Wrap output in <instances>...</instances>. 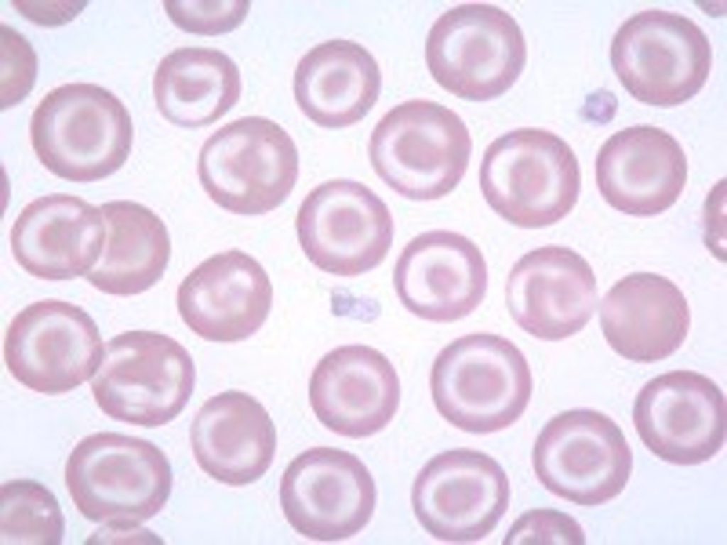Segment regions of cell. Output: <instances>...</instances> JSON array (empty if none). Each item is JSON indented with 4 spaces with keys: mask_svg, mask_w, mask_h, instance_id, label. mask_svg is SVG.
Listing matches in <instances>:
<instances>
[{
    "mask_svg": "<svg viewBox=\"0 0 727 545\" xmlns=\"http://www.w3.org/2000/svg\"><path fill=\"white\" fill-rule=\"evenodd\" d=\"M430 387L439 414L474 434L505 429L523 415L533 382L528 362L510 340L476 332L455 338L436 356Z\"/></svg>",
    "mask_w": 727,
    "mask_h": 545,
    "instance_id": "1",
    "label": "cell"
},
{
    "mask_svg": "<svg viewBox=\"0 0 727 545\" xmlns=\"http://www.w3.org/2000/svg\"><path fill=\"white\" fill-rule=\"evenodd\" d=\"M32 147L55 176L75 182L106 178L126 161L131 118L111 91L93 83L60 85L48 92L30 122Z\"/></svg>",
    "mask_w": 727,
    "mask_h": 545,
    "instance_id": "2",
    "label": "cell"
},
{
    "mask_svg": "<svg viewBox=\"0 0 727 545\" xmlns=\"http://www.w3.org/2000/svg\"><path fill=\"white\" fill-rule=\"evenodd\" d=\"M479 181L493 211L515 226L533 229L552 226L572 210L581 172L576 156L560 136L522 127L488 145Z\"/></svg>",
    "mask_w": 727,
    "mask_h": 545,
    "instance_id": "3",
    "label": "cell"
},
{
    "mask_svg": "<svg viewBox=\"0 0 727 545\" xmlns=\"http://www.w3.org/2000/svg\"><path fill=\"white\" fill-rule=\"evenodd\" d=\"M65 485L87 519L136 526L164 507L172 490L171 466L153 442L112 431L89 434L72 448Z\"/></svg>",
    "mask_w": 727,
    "mask_h": 545,
    "instance_id": "4",
    "label": "cell"
},
{
    "mask_svg": "<svg viewBox=\"0 0 727 545\" xmlns=\"http://www.w3.org/2000/svg\"><path fill=\"white\" fill-rule=\"evenodd\" d=\"M473 143L453 110L427 99L396 105L375 126L368 155L378 177L408 199L427 202L449 194L464 176Z\"/></svg>",
    "mask_w": 727,
    "mask_h": 545,
    "instance_id": "5",
    "label": "cell"
},
{
    "mask_svg": "<svg viewBox=\"0 0 727 545\" xmlns=\"http://www.w3.org/2000/svg\"><path fill=\"white\" fill-rule=\"evenodd\" d=\"M196 370L188 351L158 331L131 330L106 342L90 383L94 399L110 418L155 428L187 404Z\"/></svg>",
    "mask_w": 727,
    "mask_h": 545,
    "instance_id": "6",
    "label": "cell"
},
{
    "mask_svg": "<svg viewBox=\"0 0 727 545\" xmlns=\"http://www.w3.org/2000/svg\"><path fill=\"white\" fill-rule=\"evenodd\" d=\"M425 60L433 79L457 97L485 101L506 92L527 59L523 32L493 4L471 2L444 12L430 28Z\"/></svg>",
    "mask_w": 727,
    "mask_h": 545,
    "instance_id": "7",
    "label": "cell"
},
{
    "mask_svg": "<svg viewBox=\"0 0 727 545\" xmlns=\"http://www.w3.org/2000/svg\"><path fill=\"white\" fill-rule=\"evenodd\" d=\"M200 184L209 198L234 214L256 216L282 204L299 175V154L288 133L261 116L226 123L202 145Z\"/></svg>",
    "mask_w": 727,
    "mask_h": 545,
    "instance_id": "8",
    "label": "cell"
},
{
    "mask_svg": "<svg viewBox=\"0 0 727 545\" xmlns=\"http://www.w3.org/2000/svg\"><path fill=\"white\" fill-rule=\"evenodd\" d=\"M613 69L638 101L670 107L684 103L704 87L712 50L703 30L687 16L650 9L618 28L610 47Z\"/></svg>",
    "mask_w": 727,
    "mask_h": 545,
    "instance_id": "9",
    "label": "cell"
},
{
    "mask_svg": "<svg viewBox=\"0 0 727 545\" xmlns=\"http://www.w3.org/2000/svg\"><path fill=\"white\" fill-rule=\"evenodd\" d=\"M532 458L535 475L548 491L587 507L619 495L633 464L619 426L589 408L563 411L551 418L536 438Z\"/></svg>",
    "mask_w": 727,
    "mask_h": 545,
    "instance_id": "10",
    "label": "cell"
},
{
    "mask_svg": "<svg viewBox=\"0 0 727 545\" xmlns=\"http://www.w3.org/2000/svg\"><path fill=\"white\" fill-rule=\"evenodd\" d=\"M295 228L309 261L339 277H356L378 266L394 236L386 204L365 184L346 178L311 189L300 205Z\"/></svg>",
    "mask_w": 727,
    "mask_h": 545,
    "instance_id": "11",
    "label": "cell"
},
{
    "mask_svg": "<svg viewBox=\"0 0 727 545\" xmlns=\"http://www.w3.org/2000/svg\"><path fill=\"white\" fill-rule=\"evenodd\" d=\"M103 348L99 328L82 307L45 299L15 315L3 351L6 368L18 382L35 392L55 395L92 378Z\"/></svg>",
    "mask_w": 727,
    "mask_h": 545,
    "instance_id": "12",
    "label": "cell"
},
{
    "mask_svg": "<svg viewBox=\"0 0 727 545\" xmlns=\"http://www.w3.org/2000/svg\"><path fill=\"white\" fill-rule=\"evenodd\" d=\"M507 474L489 455L461 448L430 459L411 490L414 514L424 529L446 542L471 543L487 536L505 514Z\"/></svg>",
    "mask_w": 727,
    "mask_h": 545,
    "instance_id": "13",
    "label": "cell"
},
{
    "mask_svg": "<svg viewBox=\"0 0 727 545\" xmlns=\"http://www.w3.org/2000/svg\"><path fill=\"white\" fill-rule=\"evenodd\" d=\"M279 496L294 530L313 541L334 542L351 538L368 524L377 491L369 470L356 455L315 446L287 466Z\"/></svg>",
    "mask_w": 727,
    "mask_h": 545,
    "instance_id": "14",
    "label": "cell"
},
{
    "mask_svg": "<svg viewBox=\"0 0 727 545\" xmlns=\"http://www.w3.org/2000/svg\"><path fill=\"white\" fill-rule=\"evenodd\" d=\"M632 419L648 450L673 465L706 462L726 441L725 395L712 379L690 370L647 381L635 397Z\"/></svg>",
    "mask_w": 727,
    "mask_h": 545,
    "instance_id": "15",
    "label": "cell"
},
{
    "mask_svg": "<svg viewBox=\"0 0 727 545\" xmlns=\"http://www.w3.org/2000/svg\"><path fill=\"white\" fill-rule=\"evenodd\" d=\"M487 265L469 238L447 229L423 232L400 252L393 282L403 306L429 321L449 323L471 314L488 287Z\"/></svg>",
    "mask_w": 727,
    "mask_h": 545,
    "instance_id": "16",
    "label": "cell"
},
{
    "mask_svg": "<svg viewBox=\"0 0 727 545\" xmlns=\"http://www.w3.org/2000/svg\"><path fill=\"white\" fill-rule=\"evenodd\" d=\"M505 295L508 310L521 329L542 341H559L579 332L593 316L596 280L579 253L547 245L513 264Z\"/></svg>",
    "mask_w": 727,
    "mask_h": 545,
    "instance_id": "17",
    "label": "cell"
},
{
    "mask_svg": "<svg viewBox=\"0 0 727 545\" xmlns=\"http://www.w3.org/2000/svg\"><path fill=\"white\" fill-rule=\"evenodd\" d=\"M273 290L261 263L236 248L214 254L195 267L177 291L179 314L203 339L244 341L267 319Z\"/></svg>",
    "mask_w": 727,
    "mask_h": 545,
    "instance_id": "18",
    "label": "cell"
},
{
    "mask_svg": "<svg viewBox=\"0 0 727 545\" xmlns=\"http://www.w3.org/2000/svg\"><path fill=\"white\" fill-rule=\"evenodd\" d=\"M400 383L390 360L364 344L339 346L315 366L308 385L310 404L318 420L340 436L375 434L393 419Z\"/></svg>",
    "mask_w": 727,
    "mask_h": 545,
    "instance_id": "19",
    "label": "cell"
},
{
    "mask_svg": "<svg viewBox=\"0 0 727 545\" xmlns=\"http://www.w3.org/2000/svg\"><path fill=\"white\" fill-rule=\"evenodd\" d=\"M601 196L634 216L659 214L681 195L687 178L686 155L676 138L650 125L617 131L601 147L595 164Z\"/></svg>",
    "mask_w": 727,
    "mask_h": 545,
    "instance_id": "20",
    "label": "cell"
},
{
    "mask_svg": "<svg viewBox=\"0 0 727 545\" xmlns=\"http://www.w3.org/2000/svg\"><path fill=\"white\" fill-rule=\"evenodd\" d=\"M104 238L99 207L63 193L31 201L10 233L16 262L31 275L50 281L84 277L98 260Z\"/></svg>",
    "mask_w": 727,
    "mask_h": 545,
    "instance_id": "21",
    "label": "cell"
},
{
    "mask_svg": "<svg viewBox=\"0 0 727 545\" xmlns=\"http://www.w3.org/2000/svg\"><path fill=\"white\" fill-rule=\"evenodd\" d=\"M599 318L609 346L635 363L670 356L683 344L691 326L682 290L667 277L647 272L617 281L601 302Z\"/></svg>",
    "mask_w": 727,
    "mask_h": 545,
    "instance_id": "22",
    "label": "cell"
},
{
    "mask_svg": "<svg viewBox=\"0 0 727 545\" xmlns=\"http://www.w3.org/2000/svg\"><path fill=\"white\" fill-rule=\"evenodd\" d=\"M192 452L199 466L215 480L229 486L252 483L273 461L277 435L263 404L235 390L207 400L190 428Z\"/></svg>",
    "mask_w": 727,
    "mask_h": 545,
    "instance_id": "23",
    "label": "cell"
},
{
    "mask_svg": "<svg viewBox=\"0 0 727 545\" xmlns=\"http://www.w3.org/2000/svg\"><path fill=\"white\" fill-rule=\"evenodd\" d=\"M382 77L373 55L346 39L319 43L299 60L293 77L296 102L317 125L341 128L361 121L381 92Z\"/></svg>",
    "mask_w": 727,
    "mask_h": 545,
    "instance_id": "24",
    "label": "cell"
},
{
    "mask_svg": "<svg viewBox=\"0 0 727 545\" xmlns=\"http://www.w3.org/2000/svg\"><path fill=\"white\" fill-rule=\"evenodd\" d=\"M105 238L98 260L84 277L106 294L142 293L163 276L171 255L166 225L150 208L131 200L99 207Z\"/></svg>",
    "mask_w": 727,
    "mask_h": 545,
    "instance_id": "25",
    "label": "cell"
},
{
    "mask_svg": "<svg viewBox=\"0 0 727 545\" xmlns=\"http://www.w3.org/2000/svg\"><path fill=\"white\" fill-rule=\"evenodd\" d=\"M156 106L168 121L194 128L223 116L239 100L240 71L215 48H178L159 62L153 80Z\"/></svg>",
    "mask_w": 727,
    "mask_h": 545,
    "instance_id": "26",
    "label": "cell"
},
{
    "mask_svg": "<svg viewBox=\"0 0 727 545\" xmlns=\"http://www.w3.org/2000/svg\"><path fill=\"white\" fill-rule=\"evenodd\" d=\"M0 544H61L65 520L54 493L28 478L6 481L0 492Z\"/></svg>",
    "mask_w": 727,
    "mask_h": 545,
    "instance_id": "27",
    "label": "cell"
},
{
    "mask_svg": "<svg viewBox=\"0 0 727 545\" xmlns=\"http://www.w3.org/2000/svg\"><path fill=\"white\" fill-rule=\"evenodd\" d=\"M248 0H167L164 9L180 29L199 35L214 36L237 28L251 9Z\"/></svg>",
    "mask_w": 727,
    "mask_h": 545,
    "instance_id": "28",
    "label": "cell"
},
{
    "mask_svg": "<svg viewBox=\"0 0 727 545\" xmlns=\"http://www.w3.org/2000/svg\"><path fill=\"white\" fill-rule=\"evenodd\" d=\"M1 111L23 101L32 90L38 57L30 42L13 27L1 23Z\"/></svg>",
    "mask_w": 727,
    "mask_h": 545,
    "instance_id": "29",
    "label": "cell"
},
{
    "mask_svg": "<svg viewBox=\"0 0 727 545\" xmlns=\"http://www.w3.org/2000/svg\"><path fill=\"white\" fill-rule=\"evenodd\" d=\"M503 544H584L586 536L571 515L552 508L526 511L510 527Z\"/></svg>",
    "mask_w": 727,
    "mask_h": 545,
    "instance_id": "30",
    "label": "cell"
},
{
    "mask_svg": "<svg viewBox=\"0 0 727 545\" xmlns=\"http://www.w3.org/2000/svg\"><path fill=\"white\" fill-rule=\"evenodd\" d=\"M18 12L41 26L54 27L72 21L86 7L87 1H12Z\"/></svg>",
    "mask_w": 727,
    "mask_h": 545,
    "instance_id": "31",
    "label": "cell"
},
{
    "mask_svg": "<svg viewBox=\"0 0 727 545\" xmlns=\"http://www.w3.org/2000/svg\"><path fill=\"white\" fill-rule=\"evenodd\" d=\"M92 539L99 540L102 544H114L115 540L133 539L145 540L156 539L158 537L151 531L140 525L116 526L105 525L100 527L96 533L90 536Z\"/></svg>",
    "mask_w": 727,
    "mask_h": 545,
    "instance_id": "32",
    "label": "cell"
}]
</instances>
